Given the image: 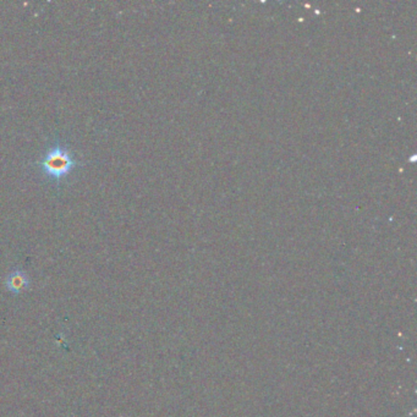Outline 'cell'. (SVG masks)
Instances as JSON below:
<instances>
[{
    "mask_svg": "<svg viewBox=\"0 0 417 417\" xmlns=\"http://www.w3.org/2000/svg\"><path fill=\"white\" fill-rule=\"evenodd\" d=\"M39 165L47 178L59 182L76 168L77 159L67 146L57 142L49 147Z\"/></svg>",
    "mask_w": 417,
    "mask_h": 417,
    "instance_id": "6da1fadb",
    "label": "cell"
},
{
    "mask_svg": "<svg viewBox=\"0 0 417 417\" xmlns=\"http://www.w3.org/2000/svg\"><path fill=\"white\" fill-rule=\"evenodd\" d=\"M5 285H6V289L9 290L10 293L16 294V295L21 294L26 289H29V275L22 269H14L8 274L6 280H5Z\"/></svg>",
    "mask_w": 417,
    "mask_h": 417,
    "instance_id": "7a4b0ae2",
    "label": "cell"
}]
</instances>
